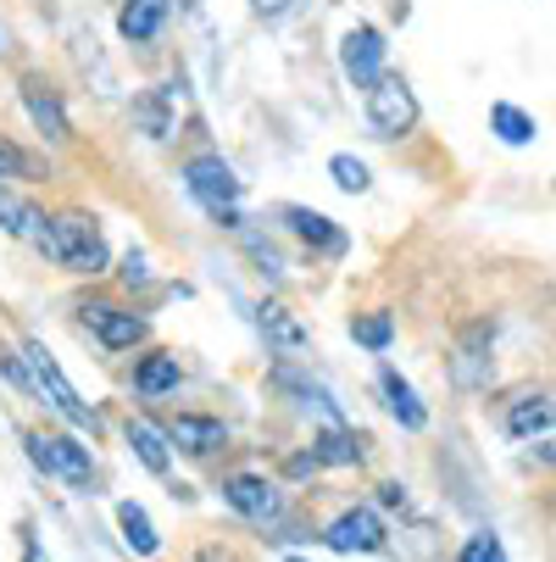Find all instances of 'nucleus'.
<instances>
[{"mask_svg":"<svg viewBox=\"0 0 556 562\" xmlns=\"http://www.w3.org/2000/svg\"><path fill=\"white\" fill-rule=\"evenodd\" d=\"M195 562H240V557L223 551V546H201V557H195Z\"/></svg>","mask_w":556,"mask_h":562,"instance_id":"obj_31","label":"nucleus"},{"mask_svg":"<svg viewBox=\"0 0 556 562\" xmlns=\"http://www.w3.org/2000/svg\"><path fill=\"white\" fill-rule=\"evenodd\" d=\"M39 257H50V262L67 268V273H101V268H106V239H101L95 217H84V212H61V217L45 223Z\"/></svg>","mask_w":556,"mask_h":562,"instance_id":"obj_1","label":"nucleus"},{"mask_svg":"<svg viewBox=\"0 0 556 562\" xmlns=\"http://www.w3.org/2000/svg\"><path fill=\"white\" fill-rule=\"evenodd\" d=\"M23 357H29V373H34V390L50 401V407L67 418V424H78V429H90L95 424V413L84 407V401H78V390L67 384V373H61V362L39 346V340H23Z\"/></svg>","mask_w":556,"mask_h":562,"instance_id":"obj_3","label":"nucleus"},{"mask_svg":"<svg viewBox=\"0 0 556 562\" xmlns=\"http://www.w3.org/2000/svg\"><path fill=\"white\" fill-rule=\"evenodd\" d=\"M134 390H139V395H168V390H179V357H173V351L145 357L139 373H134Z\"/></svg>","mask_w":556,"mask_h":562,"instance_id":"obj_20","label":"nucleus"},{"mask_svg":"<svg viewBox=\"0 0 556 562\" xmlns=\"http://www.w3.org/2000/svg\"><path fill=\"white\" fill-rule=\"evenodd\" d=\"M290 562H300V557H290Z\"/></svg>","mask_w":556,"mask_h":562,"instance_id":"obj_35","label":"nucleus"},{"mask_svg":"<svg viewBox=\"0 0 556 562\" xmlns=\"http://www.w3.org/2000/svg\"><path fill=\"white\" fill-rule=\"evenodd\" d=\"M329 173H334V184H340L345 195H362V190H367V162H356V156H334Z\"/></svg>","mask_w":556,"mask_h":562,"instance_id":"obj_26","label":"nucleus"},{"mask_svg":"<svg viewBox=\"0 0 556 562\" xmlns=\"http://www.w3.org/2000/svg\"><path fill=\"white\" fill-rule=\"evenodd\" d=\"M223 502H228L234 513H246V518H257V524H273V518L284 513L279 491L268 485V479H257V473H234L228 485H223Z\"/></svg>","mask_w":556,"mask_h":562,"instance_id":"obj_7","label":"nucleus"},{"mask_svg":"<svg viewBox=\"0 0 556 562\" xmlns=\"http://www.w3.org/2000/svg\"><path fill=\"white\" fill-rule=\"evenodd\" d=\"M262 335H268L279 351H306V329L295 324V312L279 306V301H262Z\"/></svg>","mask_w":556,"mask_h":562,"instance_id":"obj_19","label":"nucleus"},{"mask_svg":"<svg viewBox=\"0 0 556 562\" xmlns=\"http://www.w3.org/2000/svg\"><path fill=\"white\" fill-rule=\"evenodd\" d=\"M251 7H257L262 18H284V12L295 7V0H251Z\"/></svg>","mask_w":556,"mask_h":562,"instance_id":"obj_30","label":"nucleus"},{"mask_svg":"<svg viewBox=\"0 0 556 562\" xmlns=\"http://www.w3.org/2000/svg\"><path fill=\"white\" fill-rule=\"evenodd\" d=\"M23 446H29V462H34L39 473H61L67 485H90L95 462H90V451L78 446L72 435H29Z\"/></svg>","mask_w":556,"mask_h":562,"instance_id":"obj_4","label":"nucleus"},{"mask_svg":"<svg viewBox=\"0 0 556 562\" xmlns=\"http://www.w3.org/2000/svg\"><path fill=\"white\" fill-rule=\"evenodd\" d=\"M534 462H551L556 468V440H534Z\"/></svg>","mask_w":556,"mask_h":562,"instance_id":"obj_32","label":"nucleus"},{"mask_svg":"<svg viewBox=\"0 0 556 562\" xmlns=\"http://www.w3.org/2000/svg\"><path fill=\"white\" fill-rule=\"evenodd\" d=\"M340 67H345V78H351V85H378V78H384V34L378 29H351L345 40H340Z\"/></svg>","mask_w":556,"mask_h":562,"instance_id":"obj_6","label":"nucleus"},{"mask_svg":"<svg viewBox=\"0 0 556 562\" xmlns=\"http://www.w3.org/2000/svg\"><path fill=\"white\" fill-rule=\"evenodd\" d=\"M23 106H29V117H34V128H39L45 139H67V134H72V128H67V112L56 106V95H50V90L23 85Z\"/></svg>","mask_w":556,"mask_h":562,"instance_id":"obj_18","label":"nucleus"},{"mask_svg":"<svg viewBox=\"0 0 556 562\" xmlns=\"http://www.w3.org/2000/svg\"><path fill=\"white\" fill-rule=\"evenodd\" d=\"M378 384H384V395H389V413L401 418V429H423L429 424V413H423V401H418V390L395 373V368H384L378 373Z\"/></svg>","mask_w":556,"mask_h":562,"instance_id":"obj_15","label":"nucleus"},{"mask_svg":"<svg viewBox=\"0 0 556 562\" xmlns=\"http://www.w3.org/2000/svg\"><path fill=\"white\" fill-rule=\"evenodd\" d=\"M351 335H356V346L384 351L395 340V324H389V312H367V317H356V324H351Z\"/></svg>","mask_w":556,"mask_h":562,"instance_id":"obj_25","label":"nucleus"},{"mask_svg":"<svg viewBox=\"0 0 556 562\" xmlns=\"http://www.w3.org/2000/svg\"><path fill=\"white\" fill-rule=\"evenodd\" d=\"M378 496H384L389 507H401V502H407V491H401V485H378Z\"/></svg>","mask_w":556,"mask_h":562,"instance_id":"obj_33","label":"nucleus"},{"mask_svg":"<svg viewBox=\"0 0 556 562\" xmlns=\"http://www.w3.org/2000/svg\"><path fill=\"white\" fill-rule=\"evenodd\" d=\"M117 529H123V546H128L134 557H156V551H162V535L150 529V513H145L139 502H123V507H117Z\"/></svg>","mask_w":556,"mask_h":562,"instance_id":"obj_16","label":"nucleus"},{"mask_svg":"<svg viewBox=\"0 0 556 562\" xmlns=\"http://www.w3.org/2000/svg\"><path fill=\"white\" fill-rule=\"evenodd\" d=\"M284 217H290V228H295V234L306 239V246L329 251V257H340V251H345V234H340V228H334V223H329L324 212H311V206H290Z\"/></svg>","mask_w":556,"mask_h":562,"instance_id":"obj_13","label":"nucleus"},{"mask_svg":"<svg viewBox=\"0 0 556 562\" xmlns=\"http://www.w3.org/2000/svg\"><path fill=\"white\" fill-rule=\"evenodd\" d=\"M134 117H139V128H145L150 139H168V134H173V112H168V90H145V95L134 101Z\"/></svg>","mask_w":556,"mask_h":562,"instance_id":"obj_22","label":"nucleus"},{"mask_svg":"<svg viewBox=\"0 0 556 562\" xmlns=\"http://www.w3.org/2000/svg\"><path fill=\"white\" fill-rule=\"evenodd\" d=\"M367 123H373L378 139H401V134L418 128V95H412L407 78H389L384 72L378 85L367 90Z\"/></svg>","mask_w":556,"mask_h":562,"instance_id":"obj_2","label":"nucleus"},{"mask_svg":"<svg viewBox=\"0 0 556 562\" xmlns=\"http://www.w3.org/2000/svg\"><path fill=\"white\" fill-rule=\"evenodd\" d=\"M168 440H173V446H184V451H217V446L228 440V429H223L217 418H195V413H179V418L168 424Z\"/></svg>","mask_w":556,"mask_h":562,"instance_id":"obj_14","label":"nucleus"},{"mask_svg":"<svg viewBox=\"0 0 556 562\" xmlns=\"http://www.w3.org/2000/svg\"><path fill=\"white\" fill-rule=\"evenodd\" d=\"M45 223H50V217H39V212H34L29 201H18V195H12L7 184H0V228H7L12 239H29V246L39 251V239H45Z\"/></svg>","mask_w":556,"mask_h":562,"instance_id":"obj_12","label":"nucleus"},{"mask_svg":"<svg viewBox=\"0 0 556 562\" xmlns=\"http://www.w3.org/2000/svg\"><path fill=\"white\" fill-rule=\"evenodd\" d=\"M84 324L101 335V346H106V351H128V346H139V340H145V317L117 312V306H106V301L84 306Z\"/></svg>","mask_w":556,"mask_h":562,"instance_id":"obj_10","label":"nucleus"},{"mask_svg":"<svg viewBox=\"0 0 556 562\" xmlns=\"http://www.w3.org/2000/svg\"><path fill=\"white\" fill-rule=\"evenodd\" d=\"M34 156H23L12 139H0V179H34Z\"/></svg>","mask_w":556,"mask_h":562,"instance_id":"obj_28","label":"nucleus"},{"mask_svg":"<svg viewBox=\"0 0 556 562\" xmlns=\"http://www.w3.org/2000/svg\"><path fill=\"white\" fill-rule=\"evenodd\" d=\"M490 128H496L507 145H529V139H534V117L518 112L512 101H496V106H490Z\"/></svg>","mask_w":556,"mask_h":562,"instance_id":"obj_24","label":"nucleus"},{"mask_svg":"<svg viewBox=\"0 0 556 562\" xmlns=\"http://www.w3.org/2000/svg\"><path fill=\"white\" fill-rule=\"evenodd\" d=\"M123 284H150V262H145L139 251L123 257Z\"/></svg>","mask_w":556,"mask_h":562,"instance_id":"obj_29","label":"nucleus"},{"mask_svg":"<svg viewBox=\"0 0 556 562\" xmlns=\"http://www.w3.org/2000/svg\"><path fill=\"white\" fill-rule=\"evenodd\" d=\"M23 562H45V557H39V551H34V546H29V557H23Z\"/></svg>","mask_w":556,"mask_h":562,"instance_id":"obj_34","label":"nucleus"},{"mask_svg":"<svg viewBox=\"0 0 556 562\" xmlns=\"http://www.w3.org/2000/svg\"><path fill=\"white\" fill-rule=\"evenodd\" d=\"M162 18H168V0H128L123 7V18H117V29H123V40H156L162 34Z\"/></svg>","mask_w":556,"mask_h":562,"instance_id":"obj_17","label":"nucleus"},{"mask_svg":"<svg viewBox=\"0 0 556 562\" xmlns=\"http://www.w3.org/2000/svg\"><path fill=\"white\" fill-rule=\"evenodd\" d=\"M501 424H507L512 440H534V435H545V429L556 424V401H551V395H518Z\"/></svg>","mask_w":556,"mask_h":562,"instance_id":"obj_11","label":"nucleus"},{"mask_svg":"<svg viewBox=\"0 0 556 562\" xmlns=\"http://www.w3.org/2000/svg\"><path fill=\"white\" fill-rule=\"evenodd\" d=\"M456 562H507V551H501V540L490 529H479V535H467V546H462Z\"/></svg>","mask_w":556,"mask_h":562,"instance_id":"obj_27","label":"nucleus"},{"mask_svg":"<svg viewBox=\"0 0 556 562\" xmlns=\"http://www.w3.org/2000/svg\"><path fill=\"white\" fill-rule=\"evenodd\" d=\"M184 184H190V195L201 201V206H212L217 217L223 212H234V201H240V179H234V168L223 162V156H195V162L184 168Z\"/></svg>","mask_w":556,"mask_h":562,"instance_id":"obj_5","label":"nucleus"},{"mask_svg":"<svg viewBox=\"0 0 556 562\" xmlns=\"http://www.w3.org/2000/svg\"><path fill=\"white\" fill-rule=\"evenodd\" d=\"M311 457H317V462H329V468H345V462H362V440H356L351 429L334 424V429H324V435L311 440Z\"/></svg>","mask_w":556,"mask_h":562,"instance_id":"obj_21","label":"nucleus"},{"mask_svg":"<svg viewBox=\"0 0 556 562\" xmlns=\"http://www.w3.org/2000/svg\"><path fill=\"white\" fill-rule=\"evenodd\" d=\"M451 379L462 390H479L490 379V324H467L462 340H456V357H451Z\"/></svg>","mask_w":556,"mask_h":562,"instance_id":"obj_8","label":"nucleus"},{"mask_svg":"<svg viewBox=\"0 0 556 562\" xmlns=\"http://www.w3.org/2000/svg\"><path fill=\"white\" fill-rule=\"evenodd\" d=\"M324 540H329L334 551H378V546H384V524H378L373 507H351V513H340V518L324 529Z\"/></svg>","mask_w":556,"mask_h":562,"instance_id":"obj_9","label":"nucleus"},{"mask_svg":"<svg viewBox=\"0 0 556 562\" xmlns=\"http://www.w3.org/2000/svg\"><path fill=\"white\" fill-rule=\"evenodd\" d=\"M128 446H134V457H139L150 473H168V435H162V429L128 424Z\"/></svg>","mask_w":556,"mask_h":562,"instance_id":"obj_23","label":"nucleus"}]
</instances>
